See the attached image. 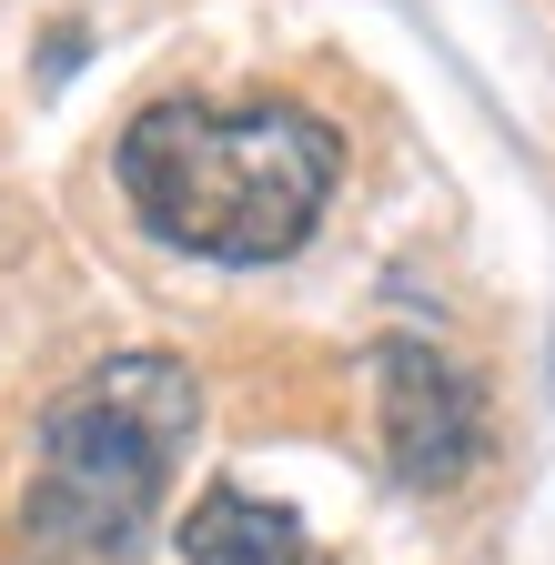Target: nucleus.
Segmentation results:
<instances>
[{
  "label": "nucleus",
  "instance_id": "7ed1b4c3",
  "mask_svg": "<svg viewBox=\"0 0 555 565\" xmlns=\"http://www.w3.org/2000/svg\"><path fill=\"white\" fill-rule=\"evenodd\" d=\"M374 424H384L394 484H414V494H455L484 465V445H495V424H484V384L455 364V353L414 343V333H394L374 353Z\"/></svg>",
  "mask_w": 555,
  "mask_h": 565
},
{
  "label": "nucleus",
  "instance_id": "20e7f679",
  "mask_svg": "<svg viewBox=\"0 0 555 565\" xmlns=\"http://www.w3.org/2000/svg\"><path fill=\"white\" fill-rule=\"evenodd\" d=\"M182 565H333V555L293 525V505H273L253 484H213L182 515Z\"/></svg>",
  "mask_w": 555,
  "mask_h": 565
},
{
  "label": "nucleus",
  "instance_id": "f03ea898",
  "mask_svg": "<svg viewBox=\"0 0 555 565\" xmlns=\"http://www.w3.org/2000/svg\"><path fill=\"white\" fill-rule=\"evenodd\" d=\"M202 384L172 353H111L41 404L21 484V565H142Z\"/></svg>",
  "mask_w": 555,
  "mask_h": 565
},
{
  "label": "nucleus",
  "instance_id": "39448f33",
  "mask_svg": "<svg viewBox=\"0 0 555 565\" xmlns=\"http://www.w3.org/2000/svg\"><path fill=\"white\" fill-rule=\"evenodd\" d=\"M545 364H555V343H545Z\"/></svg>",
  "mask_w": 555,
  "mask_h": 565
},
{
  "label": "nucleus",
  "instance_id": "f257e3e1",
  "mask_svg": "<svg viewBox=\"0 0 555 565\" xmlns=\"http://www.w3.org/2000/svg\"><path fill=\"white\" fill-rule=\"evenodd\" d=\"M111 172L152 243L253 273L313 243L323 202L343 182V141L293 102H243V111L152 102V111H131Z\"/></svg>",
  "mask_w": 555,
  "mask_h": 565
}]
</instances>
